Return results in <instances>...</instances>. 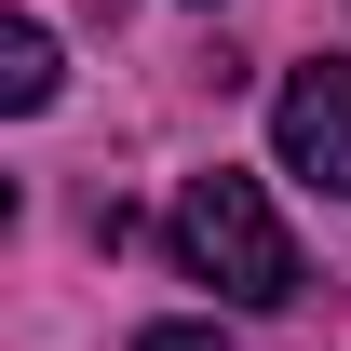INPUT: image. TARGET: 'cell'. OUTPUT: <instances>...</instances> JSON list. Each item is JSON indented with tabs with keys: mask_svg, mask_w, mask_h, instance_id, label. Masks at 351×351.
Wrapping results in <instances>:
<instances>
[{
	"mask_svg": "<svg viewBox=\"0 0 351 351\" xmlns=\"http://www.w3.org/2000/svg\"><path fill=\"white\" fill-rule=\"evenodd\" d=\"M270 149H284V176H298V189L351 203V54L284 68V95H270Z\"/></svg>",
	"mask_w": 351,
	"mask_h": 351,
	"instance_id": "obj_2",
	"label": "cell"
},
{
	"mask_svg": "<svg viewBox=\"0 0 351 351\" xmlns=\"http://www.w3.org/2000/svg\"><path fill=\"white\" fill-rule=\"evenodd\" d=\"M176 270L217 284L230 311H284V298L311 284L298 243H284V217H270V189H257V176H230V162L176 189Z\"/></svg>",
	"mask_w": 351,
	"mask_h": 351,
	"instance_id": "obj_1",
	"label": "cell"
},
{
	"mask_svg": "<svg viewBox=\"0 0 351 351\" xmlns=\"http://www.w3.org/2000/svg\"><path fill=\"white\" fill-rule=\"evenodd\" d=\"M54 82H68V68H54V27L14 14V27H0V108H54Z\"/></svg>",
	"mask_w": 351,
	"mask_h": 351,
	"instance_id": "obj_3",
	"label": "cell"
},
{
	"mask_svg": "<svg viewBox=\"0 0 351 351\" xmlns=\"http://www.w3.org/2000/svg\"><path fill=\"white\" fill-rule=\"evenodd\" d=\"M135 351H230V338H217V324H149Z\"/></svg>",
	"mask_w": 351,
	"mask_h": 351,
	"instance_id": "obj_4",
	"label": "cell"
}]
</instances>
